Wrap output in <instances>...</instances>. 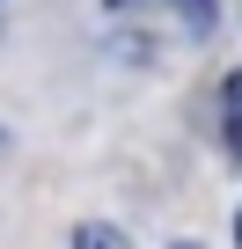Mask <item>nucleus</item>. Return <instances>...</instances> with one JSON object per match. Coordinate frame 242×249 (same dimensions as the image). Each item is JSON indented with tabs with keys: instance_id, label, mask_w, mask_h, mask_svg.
I'll return each instance as SVG.
<instances>
[{
	"instance_id": "nucleus-2",
	"label": "nucleus",
	"mask_w": 242,
	"mask_h": 249,
	"mask_svg": "<svg viewBox=\"0 0 242 249\" xmlns=\"http://www.w3.org/2000/svg\"><path fill=\"white\" fill-rule=\"evenodd\" d=\"M169 8L184 15V30H191V37H213V22H220V8H213V0H169Z\"/></svg>"
},
{
	"instance_id": "nucleus-6",
	"label": "nucleus",
	"mask_w": 242,
	"mask_h": 249,
	"mask_svg": "<svg viewBox=\"0 0 242 249\" xmlns=\"http://www.w3.org/2000/svg\"><path fill=\"white\" fill-rule=\"evenodd\" d=\"M235 242H242V213H235Z\"/></svg>"
},
{
	"instance_id": "nucleus-3",
	"label": "nucleus",
	"mask_w": 242,
	"mask_h": 249,
	"mask_svg": "<svg viewBox=\"0 0 242 249\" xmlns=\"http://www.w3.org/2000/svg\"><path fill=\"white\" fill-rule=\"evenodd\" d=\"M110 52L125 59V66H154V37H140V30H132V37H117Z\"/></svg>"
},
{
	"instance_id": "nucleus-4",
	"label": "nucleus",
	"mask_w": 242,
	"mask_h": 249,
	"mask_svg": "<svg viewBox=\"0 0 242 249\" xmlns=\"http://www.w3.org/2000/svg\"><path fill=\"white\" fill-rule=\"evenodd\" d=\"M227 147H235V161H242V110L227 117Z\"/></svg>"
},
{
	"instance_id": "nucleus-1",
	"label": "nucleus",
	"mask_w": 242,
	"mask_h": 249,
	"mask_svg": "<svg viewBox=\"0 0 242 249\" xmlns=\"http://www.w3.org/2000/svg\"><path fill=\"white\" fill-rule=\"evenodd\" d=\"M74 249H132V234H117L110 220H81L74 227Z\"/></svg>"
},
{
	"instance_id": "nucleus-7",
	"label": "nucleus",
	"mask_w": 242,
	"mask_h": 249,
	"mask_svg": "<svg viewBox=\"0 0 242 249\" xmlns=\"http://www.w3.org/2000/svg\"><path fill=\"white\" fill-rule=\"evenodd\" d=\"M176 249H198V242H176Z\"/></svg>"
},
{
	"instance_id": "nucleus-5",
	"label": "nucleus",
	"mask_w": 242,
	"mask_h": 249,
	"mask_svg": "<svg viewBox=\"0 0 242 249\" xmlns=\"http://www.w3.org/2000/svg\"><path fill=\"white\" fill-rule=\"evenodd\" d=\"M227 103H235V110H242V66H235V73H227Z\"/></svg>"
}]
</instances>
